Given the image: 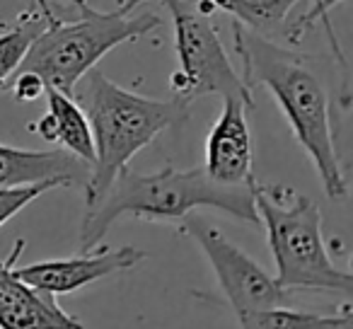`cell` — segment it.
Segmentation results:
<instances>
[{
  "label": "cell",
  "instance_id": "cell-18",
  "mask_svg": "<svg viewBox=\"0 0 353 329\" xmlns=\"http://www.w3.org/2000/svg\"><path fill=\"white\" fill-rule=\"evenodd\" d=\"M329 8H332V6H329V0H312V8H310L307 15H305L303 20H300V25L310 27L312 22H319V25L324 27V34H327V41H329V46H332L334 56H336V63L341 66L343 61H346V54H343L341 44H339V39H336V32H334V27H332Z\"/></svg>",
  "mask_w": 353,
  "mask_h": 329
},
{
  "label": "cell",
  "instance_id": "cell-6",
  "mask_svg": "<svg viewBox=\"0 0 353 329\" xmlns=\"http://www.w3.org/2000/svg\"><path fill=\"white\" fill-rule=\"evenodd\" d=\"M172 17L179 70L172 75V94L194 102L203 94L245 97L254 104L252 88L232 66L216 25L206 10L189 0H160Z\"/></svg>",
  "mask_w": 353,
  "mask_h": 329
},
{
  "label": "cell",
  "instance_id": "cell-16",
  "mask_svg": "<svg viewBox=\"0 0 353 329\" xmlns=\"http://www.w3.org/2000/svg\"><path fill=\"white\" fill-rule=\"evenodd\" d=\"M339 68L341 85L332 109V133L336 160L348 179L353 177V68L348 63H341Z\"/></svg>",
  "mask_w": 353,
  "mask_h": 329
},
{
  "label": "cell",
  "instance_id": "cell-12",
  "mask_svg": "<svg viewBox=\"0 0 353 329\" xmlns=\"http://www.w3.org/2000/svg\"><path fill=\"white\" fill-rule=\"evenodd\" d=\"M49 109L37 123H30V131L41 136L44 141L56 143L63 150L73 152L75 157L85 160L92 168L94 162V138L90 128L88 114L80 107L73 94L61 92L59 88H46Z\"/></svg>",
  "mask_w": 353,
  "mask_h": 329
},
{
  "label": "cell",
  "instance_id": "cell-3",
  "mask_svg": "<svg viewBox=\"0 0 353 329\" xmlns=\"http://www.w3.org/2000/svg\"><path fill=\"white\" fill-rule=\"evenodd\" d=\"M75 99L88 114L94 138L92 172L85 184V208H92L114 179L131 165L162 131L189 119L187 99H155L121 88L99 68H92L75 88Z\"/></svg>",
  "mask_w": 353,
  "mask_h": 329
},
{
  "label": "cell",
  "instance_id": "cell-11",
  "mask_svg": "<svg viewBox=\"0 0 353 329\" xmlns=\"http://www.w3.org/2000/svg\"><path fill=\"white\" fill-rule=\"evenodd\" d=\"M88 162L73 152L56 150H25L0 143V189L32 187V184H54L59 187H83L90 179Z\"/></svg>",
  "mask_w": 353,
  "mask_h": 329
},
{
  "label": "cell",
  "instance_id": "cell-21",
  "mask_svg": "<svg viewBox=\"0 0 353 329\" xmlns=\"http://www.w3.org/2000/svg\"><path fill=\"white\" fill-rule=\"evenodd\" d=\"M339 293L343 295H351L353 298V274H348V271H343V279H341V290Z\"/></svg>",
  "mask_w": 353,
  "mask_h": 329
},
{
  "label": "cell",
  "instance_id": "cell-8",
  "mask_svg": "<svg viewBox=\"0 0 353 329\" xmlns=\"http://www.w3.org/2000/svg\"><path fill=\"white\" fill-rule=\"evenodd\" d=\"M254 107L245 97H223V112L206 138L208 177L228 187H252L254 177V150L247 112Z\"/></svg>",
  "mask_w": 353,
  "mask_h": 329
},
{
  "label": "cell",
  "instance_id": "cell-7",
  "mask_svg": "<svg viewBox=\"0 0 353 329\" xmlns=\"http://www.w3.org/2000/svg\"><path fill=\"white\" fill-rule=\"evenodd\" d=\"M182 230L206 255L218 286L237 317L259 312V310L293 305V290L283 288L276 281V276L266 274V269H261L242 247H237L230 237L223 235V230H218L211 221L187 216Z\"/></svg>",
  "mask_w": 353,
  "mask_h": 329
},
{
  "label": "cell",
  "instance_id": "cell-2",
  "mask_svg": "<svg viewBox=\"0 0 353 329\" xmlns=\"http://www.w3.org/2000/svg\"><path fill=\"white\" fill-rule=\"evenodd\" d=\"M256 184V182H254ZM252 187H228L208 177L203 168L176 170L165 165L157 172H136L128 165L121 170L109 192L85 208L80 223V252H92L119 218L138 221H184L199 208H216L235 221L259 226Z\"/></svg>",
  "mask_w": 353,
  "mask_h": 329
},
{
  "label": "cell",
  "instance_id": "cell-5",
  "mask_svg": "<svg viewBox=\"0 0 353 329\" xmlns=\"http://www.w3.org/2000/svg\"><path fill=\"white\" fill-rule=\"evenodd\" d=\"M254 206L276 264V281L288 290H341L322 235V213L307 197L281 184H254Z\"/></svg>",
  "mask_w": 353,
  "mask_h": 329
},
{
  "label": "cell",
  "instance_id": "cell-10",
  "mask_svg": "<svg viewBox=\"0 0 353 329\" xmlns=\"http://www.w3.org/2000/svg\"><path fill=\"white\" fill-rule=\"evenodd\" d=\"M27 242L17 240L8 259H0V329H85L59 305L56 295L34 288L17 276V259Z\"/></svg>",
  "mask_w": 353,
  "mask_h": 329
},
{
  "label": "cell",
  "instance_id": "cell-14",
  "mask_svg": "<svg viewBox=\"0 0 353 329\" xmlns=\"http://www.w3.org/2000/svg\"><path fill=\"white\" fill-rule=\"evenodd\" d=\"M240 329H353V305L341 312L322 315L312 310H298L293 305L269 308L237 317Z\"/></svg>",
  "mask_w": 353,
  "mask_h": 329
},
{
  "label": "cell",
  "instance_id": "cell-17",
  "mask_svg": "<svg viewBox=\"0 0 353 329\" xmlns=\"http://www.w3.org/2000/svg\"><path fill=\"white\" fill-rule=\"evenodd\" d=\"M56 189L54 184H32V187L17 189H0V228L6 226L10 218H15L25 206H30L41 194Z\"/></svg>",
  "mask_w": 353,
  "mask_h": 329
},
{
  "label": "cell",
  "instance_id": "cell-1",
  "mask_svg": "<svg viewBox=\"0 0 353 329\" xmlns=\"http://www.w3.org/2000/svg\"><path fill=\"white\" fill-rule=\"evenodd\" d=\"M232 39L237 56L242 59L245 83L250 88L261 85L274 94L295 141L312 160L324 194L332 201L348 199L351 187L334 150L332 99L314 73L310 56L276 44L269 37L254 34L237 22H232Z\"/></svg>",
  "mask_w": 353,
  "mask_h": 329
},
{
  "label": "cell",
  "instance_id": "cell-22",
  "mask_svg": "<svg viewBox=\"0 0 353 329\" xmlns=\"http://www.w3.org/2000/svg\"><path fill=\"white\" fill-rule=\"evenodd\" d=\"M332 3H334V0H329V6H332Z\"/></svg>",
  "mask_w": 353,
  "mask_h": 329
},
{
  "label": "cell",
  "instance_id": "cell-19",
  "mask_svg": "<svg viewBox=\"0 0 353 329\" xmlns=\"http://www.w3.org/2000/svg\"><path fill=\"white\" fill-rule=\"evenodd\" d=\"M8 90H12V94L17 97V102H34L37 97H41V94L46 92V85L37 73H30V70H17V73L12 75Z\"/></svg>",
  "mask_w": 353,
  "mask_h": 329
},
{
  "label": "cell",
  "instance_id": "cell-13",
  "mask_svg": "<svg viewBox=\"0 0 353 329\" xmlns=\"http://www.w3.org/2000/svg\"><path fill=\"white\" fill-rule=\"evenodd\" d=\"M298 3L300 0H199L196 6L206 12H228L237 25L254 34L269 37V39L288 37L295 44L288 17Z\"/></svg>",
  "mask_w": 353,
  "mask_h": 329
},
{
  "label": "cell",
  "instance_id": "cell-20",
  "mask_svg": "<svg viewBox=\"0 0 353 329\" xmlns=\"http://www.w3.org/2000/svg\"><path fill=\"white\" fill-rule=\"evenodd\" d=\"M37 3V8H39L44 15H49V17H56L54 15V10H51V6H49V0H34ZM73 6H78V8H83V6H88V0H70Z\"/></svg>",
  "mask_w": 353,
  "mask_h": 329
},
{
  "label": "cell",
  "instance_id": "cell-4",
  "mask_svg": "<svg viewBox=\"0 0 353 329\" xmlns=\"http://www.w3.org/2000/svg\"><path fill=\"white\" fill-rule=\"evenodd\" d=\"M145 0H123L114 10L80 8V20L63 22L56 17L39 39L32 44L20 70L37 73L46 88H59L65 94H75L78 83L97 68V63L112 49L128 41L148 37L162 25L152 12L133 15Z\"/></svg>",
  "mask_w": 353,
  "mask_h": 329
},
{
  "label": "cell",
  "instance_id": "cell-15",
  "mask_svg": "<svg viewBox=\"0 0 353 329\" xmlns=\"http://www.w3.org/2000/svg\"><path fill=\"white\" fill-rule=\"evenodd\" d=\"M56 17H49L39 10V8H32L25 10L17 22L8 32L0 34V90H8L12 75L20 70L25 56L30 54L32 44L41 37V32L54 22Z\"/></svg>",
  "mask_w": 353,
  "mask_h": 329
},
{
  "label": "cell",
  "instance_id": "cell-9",
  "mask_svg": "<svg viewBox=\"0 0 353 329\" xmlns=\"http://www.w3.org/2000/svg\"><path fill=\"white\" fill-rule=\"evenodd\" d=\"M143 259H145V252H141L138 247H119V250L102 247V250L80 252L70 259H49L22 266L17 269V276L34 288L59 298V295L75 293L99 279L133 269Z\"/></svg>",
  "mask_w": 353,
  "mask_h": 329
}]
</instances>
